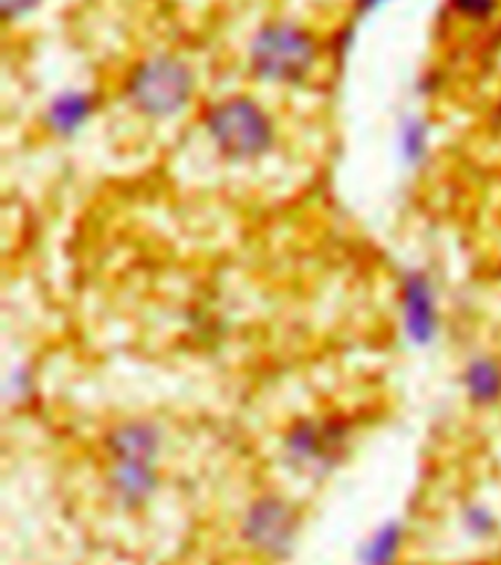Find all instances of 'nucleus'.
I'll use <instances>...</instances> for the list:
<instances>
[{
	"instance_id": "obj_8",
	"label": "nucleus",
	"mask_w": 501,
	"mask_h": 565,
	"mask_svg": "<svg viewBox=\"0 0 501 565\" xmlns=\"http://www.w3.org/2000/svg\"><path fill=\"white\" fill-rule=\"evenodd\" d=\"M106 490L120 510H145L162 487V460H106Z\"/></svg>"
},
{
	"instance_id": "obj_9",
	"label": "nucleus",
	"mask_w": 501,
	"mask_h": 565,
	"mask_svg": "<svg viewBox=\"0 0 501 565\" xmlns=\"http://www.w3.org/2000/svg\"><path fill=\"white\" fill-rule=\"evenodd\" d=\"M106 460H162L164 430L153 416H127L103 434Z\"/></svg>"
},
{
	"instance_id": "obj_6",
	"label": "nucleus",
	"mask_w": 501,
	"mask_h": 565,
	"mask_svg": "<svg viewBox=\"0 0 501 565\" xmlns=\"http://www.w3.org/2000/svg\"><path fill=\"white\" fill-rule=\"evenodd\" d=\"M396 308H399L402 338L414 349H428L440 340L443 305L437 281L425 267H411L396 285Z\"/></svg>"
},
{
	"instance_id": "obj_17",
	"label": "nucleus",
	"mask_w": 501,
	"mask_h": 565,
	"mask_svg": "<svg viewBox=\"0 0 501 565\" xmlns=\"http://www.w3.org/2000/svg\"><path fill=\"white\" fill-rule=\"evenodd\" d=\"M490 129H493V136L501 141V97L495 100L493 109H490Z\"/></svg>"
},
{
	"instance_id": "obj_1",
	"label": "nucleus",
	"mask_w": 501,
	"mask_h": 565,
	"mask_svg": "<svg viewBox=\"0 0 501 565\" xmlns=\"http://www.w3.org/2000/svg\"><path fill=\"white\" fill-rule=\"evenodd\" d=\"M200 132L223 164L253 168L276 156L281 129L267 103L255 94L232 92L200 109Z\"/></svg>"
},
{
	"instance_id": "obj_12",
	"label": "nucleus",
	"mask_w": 501,
	"mask_h": 565,
	"mask_svg": "<svg viewBox=\"0 0 501 565\" xmlns=\"http://www.w3.org/2000/svg\"><path fill=\"white\" fill-rule=\"evenodd\" d=\"M402 545H405V527H402L399 522L382 524V527L364 542V548H361V565H396L399 563Z\"/></svg>"
},
{
	"instance_id": "obj_3",
	"label": "nucleus",
	"mask_w": 501,
	"mask_h": 565,
	"mask_svg": "<svg viewBox=\"0 0 501 565\" xmlns=\"http://www.w3.org/2000/svg\"><path fill=\"white\" fill-rule=\"evenodd\" d=\"M200 97V76L191 60L173 51L138 56L120 79V100L147 124L179 120Z\"/></svg>"
},
{
	"instance_id": "obj_7",
	"label": "nucleus",
	"mask_w": 501,
	"mask_h": 565,
	"mask_svg": "<svg viewBox=\"0 0 501 565\" xmlns=\"http://www.w3.org/2000/svg\"><path fill=\"white\" fill-rule=\"evenodd\" d=\"M103 109V94L83 85H71L62 88L44 103L42 109V127L53 141H74L83 136L85 129L92 127L94 118Z\"/></svg>"
},
{
	"instance_id": "obj_4",
	"label": "nucleus",
	"mask_w": 501,
	"mask_h": 565,
	"mask_svg": "<svg viewBox=\"0 0 501 565\" xmlns=\"http://www.w3.org/2000/svg\"><path fill=\"white\" fill-rule=\"evenodd\" d=\"M352 434L355 423L340 411L302 414L281 434V455L299 472L326 475L347 460Z\"/></svg>"
},
{
	"instance_id": "obj_11",
	"label": "nucleus",
	"mask_w": 501,
	"mask_h": 565,
	"mask_svg": "<svg viewBox=\"0 0 501 565\" xmlns=\"http://www.w3.org/2000/svg\"><path fill=\"white\" fill-rule=\"evenodd\" d=\"M396 159L408 170H423L431 161L434 152V132L431 120L425 118L423 111H408L396 120Z\"/></svg>"
},
{
	"instance_id": "obj_15",
	"label": "nucleus",
	"mask_w": 501,
	"mask_h": 565,
	"mask_svg": "<svg viewBox=\"0 0 501 565\" xmlns=\"http://www.w3.org/2000/svg\"><path fill=\"white\" fill-rule=\"evenodd\" d=\"M42 7L44 0H0V15H3V24L15 26L30 21Z\"/></svg>"
},
{
	"instance_id": "obj_2",
	"label": "nucleus",
	"mask_w": 501,
	"mask_h": 565,
	"mask_svg": "<svg viewBox=\"0 0 501 565\" xmlns=\"http://www.w3.org/2000/svg\"><path fill=\"white\" fill-rule=\"evenodd\" d=\"M326 56L323 35L297 18L264 21L244 47L249 79L267 88H306L320 74Z\"/></svg>"
},
{
	"instance_id": "obj_14",
	"label": "nucleus",
	"mask_w": 501,
	"mask_h": 565,
	"mask_svg": "<svg viewBox=\"0 0 501 565\" xmlns=\"http://www.w3.org/2000/svg\"><path fill=\"white\" fill-rule=\"evenodd\" d=\"M463 527H467L476 540H487L499 531V519L490 507L484 504H469L463 507Z\"/></svg>"
},
{
	"instance_id": "obj_13",
	"label": "nucleus",
	"mask_w": 501,
	"mask_h": 565,
	"mask_svg": "<svg viewBox=\"0 0 501 565\" xmlns=\"http://www.w3.org/2000/svg\"><path fill=\"white\" fill-rule=\"evenodd\" d=\"M455 21L467 26H487L501 15V0H446Z\"/></svg>"
},
{
	"instance_id": "obj_5",
	"label": "nucleus",
	"mask_w": 501,
	"mask_h": 565,
	"mask_svg": "<svg viewBox=\"0 0 501 565\" xmlns=\"http://www.w3.org/2000/svg\"><path fill=\"white\" fill-rule=\"evenodd\" d=\"M299 536V510L279 492H262L241 515V540L253 554L285 559Z\"/></svg>"
},
{
	"instance_id": "obj_10",
	"label": "nucleus",
	"mask_w": 501,
	"mask_h": 565,
	"mask_svg": "<svg viewBox=\"0 0 501 565\" xmlns=\"http://www.w3.org/2000/svg\"><path fill=\"white\" fill-rule=\"evenodd\" d=\"M458 384L467 405L478 414H490V411L501 407V354H469L460 366Z\"/></svg>"
},
{
	"instance_id": "obj_16",
	"label": "nucleus",
	"mask_w": 501,
	"mask_h": 565,
	"mask_svg": "<svg viewBox=\"0 0 501 565\" xmlns=\"http://www.w3.org/2000/svg\"><path fill=\"white\" fill-rule=\"evenodd\" d=\"M387 3H393V0H352V7H355L358 15H373V12L384 9Z\"/></svg>"
}]
</instances>
